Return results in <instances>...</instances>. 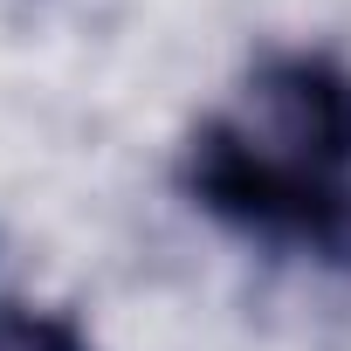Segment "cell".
Segmentation results:
<instances>
[{
  "instance_id": "1",
  "label": "cell",
  "mask_w": 351,
  "mask_h": 351,
  "mask_svg": "<svg viewBox=\"0 0 351 351\" xmlns=\"http://www.w3.org/2000/svg\"><path fill=\"white\" fill-rule=\"evenodd\" d=\"M180 193L248 241L351 269V69L324 49L262 56L193 124Z\"/></svg>"
},
{
  "instance_id": "2",
  "label": "cell",
  "mask_w": 351,
  "mask_h": 351,
  "mask_svg": "<svg viewBox=\"0 0 351 351\" xmlns=\"http://www.w3.org/2000/svg\"><path fill=\"white\" fill-rule=\"evenodd\" d=\"M0 351H90V337L69 310L0 296Z\"/></svg>"
}]
</instances>
